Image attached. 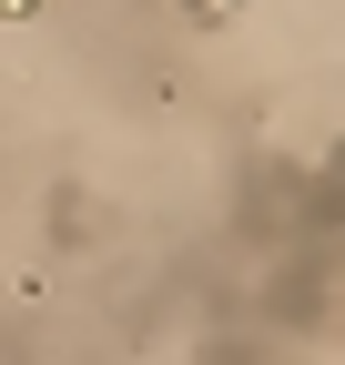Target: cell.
I'll use <instances>...</instances> for the list:
<instances>
[{"mask_svg":"<svg viewBox=\"0 0 345 365\" xmlns=\"http://www.w3.org/2000/svg\"><path fill=\"white\" fill-rule=\"evenodd\" d=\"M31 11H41V0H0V21H31Z\"/></svg>","mask_w":345,"mask_h":365,"instance_id":"2","label":"cell"},{"mask_svg":"<svg viewBox=\"0 0 345 365\" xmlns=\"http://www.w3.org/2000/svg\"><path fill=\"white\" fill-rule=\"evenodd\" d=\"M183 11H193V21H234L244 0H183Z\"/></svg>","mask_w":345,"mask_h":365,"instance_id":"1","label":"cell"}]
</instances>
